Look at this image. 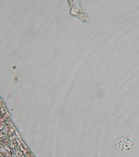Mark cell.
I'll return each mask as SVG.
<instances>
[{"mask_svg":"<svg viewBox=\"0 0 139 157\" xmlns=\"http://www.w3.org/2000/svg\"><path fill=\"white\" fill-rule=\"evenodd\" d=\"M115 146L120 151H127L132 148L133 144L129 139L126 137H121L116 141Z\"/></svg>","mask_w":139,"mask_h":157,"instance_id":"1","label":"cell"}]
</instances>
